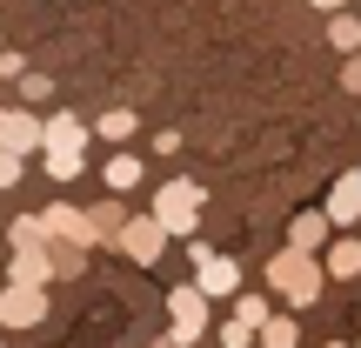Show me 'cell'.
Returning <instances> with one entry per match:
<instances>
[{
    "label": "cell",
    "mask_w": 361,
    "mask_h": 348,
    "mask_svg": "<svg viewBox=\"0 0 361 348\" xmlns=\"http://www.w3.org/2000/svg\"><path fill=\"white\" fill-rule=\"evenodd\" d=\"M322 282H328V268H322V255H308V248H281V255L268 261V288L288 301V308H314V301H322Z\"/></svg>",
    "instance_id": "1"
},
{
    "label": "cell",
    "mask_w": 361,
    "mask_h": 348,
    "mask_svg": "<svg viewBox=\"0 0 361 348\" xmlns=\"http://www.w3.org/2000/svg\"><path fill=\"white\" fill-rule=\"evenodd\" d=\"M201 201H207V194L194 188V181H168V188H154L147 215H154L168 234H194V228H201Z\"/></svg>",
    "instance_id": "2"
},
{
    "label": "cell",
    "mask_w": 361,
    "mask_h": 348,
    "mask_svg": "<svg viewBox=\"0 0 361 348\" xmlns=\"http://www.w3.org/2000/svg\"><path fill=\"white\" fill-rule=\"evenodd\" d=\"M168 315H174L168 348H194L207 335V295H201V288H168Z\"/></svg>",
    "instance_id": "3"
},
{
    "label": "cell",
    "mask_w": 361,
    "mask_h": 348,
    "mask_svg": "<svg viewBox=\"0 0 361 348\" xmlns=\"http://www.w3.org/2000/svg\"><path fill=\"white\" fill-rule=\"evenodd\" d=\"M114 241H121V255H128V261L154 268V261H161V248H168V228H161L154 215H128V221H121V234H114Z\"/></svg>",
    "instance_id": "4"
},
{
    "label": "cell",
    "mask_w": 361,
    "mask_h": 348,
    "mask_svg": "<svg viewBox=\"0 0 361 348\" xmlns=\"http://www.w3.org/2000/svg\"><path fill=\"white\" fill-rule=\"evenodd\" d=\"M40 234H47V241H74V248L101 241V234H94V215H87V208H67V201L40 208Z\"/></svg>",
    "instance_id": "5"
},
{
    "label": "cell",
    "mask_w": 361,
    "mask_h": 348,
    "mask_svg": "<svg viewBox=\"0 0 361 348\" xmlns=\"http://www.w3.org/2000/svg\"><path fill=\"white\" fill-rule=\"evenodd\" d=\"M0 322H7V328H40V322H47V288L7 282V288H0Z\"/></svg>",
    "instance_id": "6"
},
{
    "label": "cell",
    "mask_w": 361,
    "mask_h": 348,
    "mask_svg": "<svg viewBox=\"0 0 361 348\" xmlns=\"http://www.w3.org/2000/svg\"><path fill=\"white\" fill-rule=\"evenodd\" d=\"M194 288H201L207 301H221V295H241V261H234V255H207L201 268H194Z\"/></svg>",
    "instance_id": "7"
},
{
    "label": "cell",
    "mask_w": 361,
    "mask_h": 348,
    "mask_svg": "<svg viewBox=\"0 0 361 348\" xmlns=\"http://www.w3.org/2000/svg\"><path fill=\"white\" fill-rule=\"evenodd\" d=\"M47 275H54V255H47V241H20V248H13V261H7V282L47 288Z\"/></svg>",
    "instance_id": "8"
},
{
    "label": "cell",
    "mask_w": 361,
    "mask_h": 348,
    "mask_svg": "<svg viewBox=\"0 0 361 348\" xmlns=\"http://www.w3.org/2000/svg\"><path fill=\"white\" fill-rule=\"evenodd\" d=\"M0 148L34 155V148H40V114H27V107H0Z\"/></svg>",
    "instance_id": "9"
},
{
    "label": "cell",
    "mask_w": 361,
    "mask_h": 348,
    "mask_svg": "<svg viewBox=\"0 0 361 348\" xmlns=\"http://www.w3.org/2000/svg\"><path fill=\"white\" fill-rule=\"evenodd\" d=\"M322 215H328V228H355V221H361V181L355 174H341L335 188H328Z\"/></svg>",
    "instance_id": "10"
},
{
    "label": "cell",
    "mask_w": 361,
    "mask_h": 348,
    "mask_svg": "<svg viewBox=\"0 0 361 348\" xmlns=\"http://www.w3.org/2000/svg\"><path fill=\"white\" fill-rule=\"evenodd\" d=\"M322 268L335 275V282H355V275H361V241H355L348 228H335V234H328V248H322Z\"/></svg>",
    "instance_id": "11"
},
{
    "label": "cell",
    "mask_w": 361,
    "mask_h": 348,
    "mask_svg": "<svg viewBox=\"0 0 361 348\" xmlns=\"http://www.w3.org/2000/svg\"><path fill=\"white\" fill-rule=\"evenodd\" d=\"M328 234H335V228H328L322 208H301V215H288V248H308V255H322Z\"/></svg>",
    "instance_id": "12"
},
{
    "label": "cell",
    "mask_w": 361,
    "mask_h": 348,
    "mask_svg": "<svg viewBox=\"0 0 361 348\" xmlns=\"http://www.w3.org/2000/svg\"><path fill=\"white\" fill-rule=\"evenodd\" d=\"M87 141V121L80 114H47L40 121V148H80Z\"/></svg>",
    "instance_id": "13"
},
{
    "label": "cell",
    "mask_w": 361,
    "mask_h": 348,
    "mask_svg": "<svg viewBox=\"0 0 361 348\" xmlns=\"http://www.w3.org/2000/svg\"><path fill=\"white\" fill-rule=\"evenodd\" d=\"M255 342H261V348H301V322H295V315H268Z\"/></svg>",
    "instance_id": "14"
},
{
    "label": "cell",
    "mask_w": 361,
    "mask_h": 348,
    "mask_svg": "<svg viewBox=\"0 0 361 348\" xmlns=\"http://www.w3.org/2000/svg\"><path fill=\"white\" fill-rule=\"evenodd\" d=\"M40 168H47L54 181H74L80 168H87V155H80V148H40Z\"/></svg>",
    "instance_id": "15"
},
{
    "label": "cell",
    "mask_w": 361,
    "mask_h": 348,
    "mask_svg": "<svg viewBox=\"0 0 361 348\" xmlns=\"http://www.w3.org/2000/svg\"><path fill=\"white\" fill-rule=\"evenodd\" d=\"M101 174H107V188H114V194H134V188H141V155H114Z\"/></svg>",
    "instance_id": "16"
},
{
    "label": "cell",
    "mask_w": 361,
    "mask_h": 348,
    "mask_svg": "<svg viewBox=\"0 0 361 348\" xmlns=\"http://www.w3.org/2000/svg\"><path fill=\"white\" fill-rule=\"evenodd\" d=\"M328 40H335L341 54H355V47H361V20H355V13H341V7H335V20H328Z\"/></svg>",
    "instance_id": "17"
},
{
    "label": "cell",
    "mask_w": 361,
    "mask_h": 348,
    "mask_svg": "<svg viewBox=\"0 0 361 348\" xmlns=\"http://www.w3.org/2000/svg\"><path fill=\"white\" fill-rule=\"evenodd\" d=\"M87 215H94V234H101V241H114L121 221H128V208H121V201H101V208H87Z\"/></svg>",
    "instance_id": "18"
},
{
    "label": "cell",
    "mask_w": 361,
    "mask_h": 348,
    "mask_svg": "<svg viewBox=\"0 0 361 348\" xmlns=\"http://www.w3.org/2000/svg\"><path fill=\"white\" fill-rule=\"evenodd\" d=\"M94 128H101L107 141H128V134H134V107H107V114L94 121Z\"/></svg>",
    "instance_id": "19"
},
{
    "label": "cell",
    "mask_w": 361,
    "mask_h": 348,
    "mask_svg": "<svg viewBox=\"0 0 361 348\" xmlns=\"http://www.w3.org/2000/svg\"><path fill=\"white\" fill-rule=\"evenodd\" d=\"M255 335H261V328H255V322H241V315H228V322H221V348H247Z\"/></svg>",
    "instance_id": "20"
},
{
    "label": "cell",
    "mask_w": 361,
    "mask_h": 348,
    "mask_svg": "<svg viewBox=\"0 0 361 348\" xmlns=\"http://www.w3.org/2000/svg\"><path fill=\"white\" fill-rule=\"evenodd\" d=\"M234 315H241V322H255V328H261V322H268L274 308H268V295H247V288H241V301H234Z\"/></svg>",
    "instance_id": "21"
},
{
    "label": "cell",
    "mask_w": 361,
    "mask_h": 348,
    "mask_svg": "<svg viewBox=\"0 0 361 348\" xmlns=\"http://www.w3.org/2000/svg\"><path fill=\"white\" fill-rule=\"evenodd\" d=\"M20 161H27V155H13V148H0V188H13V181H20Z\"/></svg>",
    "instance_id": "22"
},
{
    "label": "cell",
    "mask_w": 361,
    "mask_h": 348,
    "mask_svg": "<svg viewBox=\"0 0 361 348\" xmlns=\"http://www.w3.org/2000/svg\"><path fill=\"white\" fill-rule=\"evenodd\" d=\"M20 94H27V107H34V101H47L54 88H47V74H20Z\"/></svg>",
    "instance_id": "23"
},
{
    "label": "cell",
    "mask_w": 361,
    "mask_h": 348,
    "mask_svg": "<svg viewBox=\"0 0 361 348\" xmlns=\"http://www.w3.org/2000/svg\"><path fill=\"white\" fill-rule=\"evenodd\" d=\"M341 88H348V94H355V101H361V47L348 54V67H341Z\"/></svg>",
    "instance_id": "24"
},
{
    "label": "cell",
    "mask_w": 361,
    "mask_h": 348,
    "mask_svg": "<svg viewBox=\"0 0 361 348\" xmlns=\"http://www.w3.org/2000/svg\"><path fill=\"white\" fill-rule=\"evenodd\" d=\"M0 74H13V80H20V74H27V61H20V54H0Z\"/></svg>",
    "instance_id": "25"
},
{
    "label": "cell",
    "mask_w": 361,
    "mask_h": 348,
    "mask_svg": "<svg viewBox=\"0 0 361 348\" xmlns=\"http://www.w3.org/2000/svg\"><path fill=\"white\" fill-rule=\"evenodd\" d=\"M314 7H328V13H335V7H348V0H314Z\"/></svg>",
    "instance_id": "26"
},
{
    "label": "cell",
    "mask_w": 361,
    "mask_h": 348,
    "mask_svg": "<svg viewBox=\"0 0 361 348\" xmlns=\"http://www.w3.org/2000/svg\"><path fill=\"white\" fill-rule=\"evenodd\" d=\"M328 348H348V342H328Z\"/></svg>",
    "instance_id": "27"
},
{
    "label": "cell",
    "mask_w": 361,
    "mask_h": 348,
    "mask_svg": "<svg viewBox=\"0 0 361 348\" xmlns=\"http://www.w3.org/2000/svg\"><path fill=\"white\" fill-rule=\"evenodd\" d=\"M355 181H361V161H355Z\"/></svg>",
    "instance_id": "28"
}]
</instances>
